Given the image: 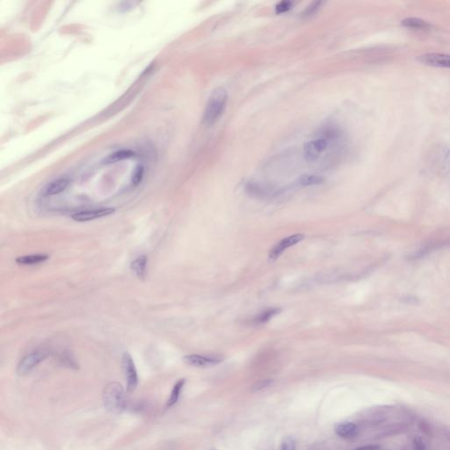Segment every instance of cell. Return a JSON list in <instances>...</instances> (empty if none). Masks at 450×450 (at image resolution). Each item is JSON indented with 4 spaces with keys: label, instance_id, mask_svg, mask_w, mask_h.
Instances as JSON below:
<instances>
[{
    "label": "cell",
    "instance_id": "cell-1",
    "mask_svg": "<svg viewBox=\"0 0 450 450\" xmlns=\"http://www.w3.org/2000/svg\"><path fill=\"white\" fill-rule=\"evenodd\" d=\"M228 94L225 88L218 87L213 91L204 109L202 117L204 124L212 125L221 117L225 112Z\"/></svg>",
    "mask_w": 450,
    "mask_h": 450
},
{
    "label": "cell",
    "instance_id": "cell-2",
    "mask_svg": "<svg viewBox=\"0 0 450 450\" xmlns=\"http://www.w3.org/2000/svg\"><path fill=\"white\" fill-rule=\"evenodd\" d=\"M125 393L123 386L118 382H111L106 385L103 392V402L106 410L111 412H119L124 409Z\"/></svg>",
    "mask_w": 450,
    "mask_h": 450
},
{
    "label": "cell",
    "instance_id": "cell-3",
    "mask_svg": "<svg viewBox=\"0 0 450 450\" xmlns=\"http://www.w3.org/2000/svg\"><path fill=\"white\" fill-rule=\"evenodd\" d=\"M328 138H330L329 134L327 136L317 137L304 145L303 154L307 161L315 162L319 159L321 154L326 150L329 142Z\"/></svg>",
    "mask_w": 450,
    "mask_h": 450
},
{
    "label": "cell",
    "instance_id": "cell-4",
    "mask_svg": "<svg viewBox=\"0 0 450 450\" xmlns=\"http://www.w3.org/2000/svg\"><path fill=\"white\" fill-rule=\"evenodd\" d=\"M123 370L127 382V391L133 392L138 385V375L135 362L128 352H125L123 356Z\"/></svg>",
    "mask_w": 450,
    "mask_h": 450
},
{
    "label": "cell",
    "instance_id": "cell-5",
    "mask_svg": "<svg viewBox=\"0 0 450 450\" xmlns=\"http://www.w3.org/2000/svg\"><path fill=\"white\" fill-rule=\"evenodd\" d=\"M48 357V352L45 351H35L25 355L20 361L17 367L19 375H25L34 370L36 366L44 361Z\"/></svg>",
    "mask_w": 450,
    "mask_h": 450
},
{
    "label": "cell",
    "instance_id": "cell-6",
    "mask_svg": "<svg viewBox=\"0 0 450 450\" xmlns=\"http://www.w3.org/2000/svg\"><path fill=\"white\" fill-rule=\"evenodd\" d=\"M115 212V208H94L75 213L72 217L76 222L93 221L102 217H108Z\"/></svg>",
    "mask_w": 450,
    "mask_h": 450
},
{
    "label": "cell",
    "instance_id": "cell-7",
    "mask_svg": "<svg viewBox=\"0 0 450 450\" xmlns=\"http://www.w3.org/2000/svg\"><path fill=\"white\" fill-rule=\"evenodd\" d=\"M182 361L188 366L196 368H209L217 365L223 361L221 357L204 356L200 354H188L182 358Z\"/></svg>",
    "mask_w": 450,
    "mask_h": 450
},
{
    "label": "cell",
    "instance_id": "cell-8",
    "mask_svg": "<svg viewBox=\"0 0 450 450\" xmlns=\"http://www.w3.org/2000/svg\"><path fill=\"white\" fill-rule=\"evenodd\" d=\"M418 61L421 64L433 67L450 69V55L449 54L427 53L420 55Z\"/></svg>",
    "mask_w": 450,
    "mask_h": 450
},
{
    "label": "cell",
    "instance_id": "cell-9",
    "mask_svg": "<svg viewBox=\"0 0 450 450\" xmlns=\"http://www.w3.org/2000/svg\"><path fill=\"white\" fill-rule=\"evenodd\" d=\"M303 238H304L303 234H294L289 237L283 238L271 249L269 252V258L270 259H278L288 248L296 246L298 243L301 242Z\"/></svg>",
    "mask_w": 450,
    "mask_h": 450
},
{
    "label": "cell",
    "instance_id": "cell-10",
    "mask_svg": "<svg viewBox=\"0 0 450 450\" xmlns=\"http://www.w3.org/2000/svg\"><path fill=\"white\" fill-rule=\"evenodd\" d=\"M70 184V180L66 178H60L55 179L54 181L49 183L43 190V195L45 196H53L59 195L65 191Z\"/></svg>",
    "mask_w": 450,
    "mask_h": 450
},
{
    "label": "cell",
    "instance_id": "cell-11",
    "mask_svg": "<svg viewBox=\"0 0 450 450\" xmlns=\"http://www.w3.org/2000/svg\"><path fill=\"white\" fill-rule=\"evenodd\" d=\"M147 263L148 258L146 255H142L134 259L130 263V269L137 276L139 280H145L147 274Z\"/></svg>",
    "mask_w": 450,
    "mask_h": 450
},
{
    "label": "cell",
    "instance_id": "cell-12",
    "mask_svg": "<svg viewBox=\"0 0 450 450\" xmlns=\"http://www.w3.org/2000/svg\"><path fill=\"white\" fill-rule=\"evenodd\" d=\"M436 165L443 174H448L450 170V147L443 146L437 154Z\"/></svg>",
    "mask_w": 450,
    "mask_h": 450
},
{
    "label": "cell",
    "instance_id": "cell-13",
    "mask_svg": "<svg viewBox=\"0 0 450 450\" xmlns=\"http://www.w3.org/2000/svg\"><path fill=\"white\" fill-rule=\"evenodd\" d=\"M49 259L50 256L48 254H30L18 257L15 261L16 263L22 266H34L43 263Z\"/></svg>",
    "mask_w": 450,
    "mask_h": 450
},
{
    "label": "cell",
    "instance_id": "cell-14",
    "mask_svg": "<svg viewBox=\"0 0 450 450\" xmlns=\"http://www.w3.org/2000/svg\"><path fill=\"white\" fill-rule=\"evenodd\" d=\"M335 433L341 438H352L358 433V427L352 422L340 423L335 426Z\"/></svg>",
    "mask_w": 450,
    "mask_h": 450
},
{
    "label": "cell",
    "instance_id": "cell-15",
    "mask_svg": "<svg viewBox=\"0 0 450 450\" xmlns=\"http://www.w3.org/2000/svg\"><path fill=\"white\" fill-rule=\"evenodd\" d=\"M402 25L409 28V29L419 30V31H424V30H429L430 28V24L428 22H425L424 20H421L419 18L410 17L405 18L402 21Z\"/></svg>",
    "mask_w": 450,
    "mask_h": 450
},
{
    "label": "cell",
    "instance_id": "cell-16",
    "mask_svg": "<svg viewBox=\"0 0 450 450\" xmlns=\"http://www.w3.org/2000/svg\"><path fill=\"white\" fill-rule=\"evenodd\" d=\"M186 383V379H180L178 382L175 383L174 389L171 393L170 398L166 403V407L171 408L175 405V403L178 402V399L180 397V393L182 391L184 385Z\"/></svg>",
    "mask_w": 450,
    "mask_h": 450
},
{
    "label": "cell",
    "instance_id": "cell-17",
    "mask_svg": "<svg viewBox=\"0 0 450 450\" xmlns=\"http://www.w3.org/2000/svg\"><path fill=\"white\" fill-rule=\"evenodd\" d=\"M135 156V153L129 150H122L109 155L106 158V164H112L116 162L122 161L126 158H130Z\"/></svg>",
    "mask_w": 450,
    "mask_h": 450
},
{
    "label": "cell",
    "instance_id": "cell-18",
    "mask_svg": "<svg viewBox=\"0 0 450 450\" xmlns=\"http://www.w3.org/2000/svg\"><path fill=\"white\" fill-rule=\"evenodd\" d=\"M325 181V178L322 176L315 175H301L299 178V183L301 186L310 187V186H317L320 185Z\"/></svg>",
    "mask_w": 450,
    "mask_h": 450
},
{
    "label": "cell",
    "instance_id": "cell-19",
    "mask_svg": "<svg viewBox=\"0 0 450 450\" xmlns=\"http://www.w3.org/2000/svg\"><path fill=\"white\" fill-rule=\"evenodd\" d=\"M280 309L278 308H272L268 310H264L261 313H259L254 319L255 324L259 325V324L267 323L270 319H272L275 316L280 313Z\"/></svg>",
    "mask_w": 450,
    "mask_h": 450
},
{
    "label": "cell",
    "instance_id": "cell-20",
    "mask_svg": "<svg viewBox=\"0 0 450 450\" xmlns=\"http://www.w3.org/2000/svg\"><path fill=\"white\" fill-rule=\"evenodd\" d=\"M247 191L251 196H261L266 194V189L257 182H249L247 185Z\"/></svg>",
    "mask_w": 450,
    "mask_h": 450
},
{
    "label": "cell",
    "instance_id": "cell-21",
    "mask_svg": "<svg viewBox=\"0 0 450 450\" xmlns=\"http://www.w3.org/2000/svg\"><path fill=\"white\" fill-rule=\"evenodd\" d=\"M144 175H145V168L143 166H138L135 169V172L133 174V176H132L131 182L133 184V186H138L142 180H143V178H144Z\"/></svg>",
    "mask_w": 450,
    "mask_h": 450
},
{
    "label": "cell",
    "instance_id": "cell-22",
    "mask_svg": "<svg viewBox=\"0 0 450 450\" xmlns=\"http://www.w3.org/2000/svg\"><path fill=\"white\" fill-rule=\"evenodd\" d=\"M292 6H293L292 2H290V1H282V2H280V3L276 5V13L281 14V13H287V12H289L290 9L292 8Z\"/></svg>",
    "mask_w": 450,
    "mask_h": 450
},
{
    "label": "cell",
    "instance_id": "cell-23",
    "mask_svg": "<svg viewBox=\"0 0 450 450\" xmlns=\"http://www.w3.org/2000/svg\"><path fill=\"white\" fill-rule=\"evenodd\" d=\"M281 450H296V441L292 436H287L281 443Z\"/></svg>",
    "mask_w": 450,
    "mask_h": 450
},
{
    "label": "cell",
    "instance_id": "cell-24",
    "mask_svg": "<svg viewBox=\"0 0 450 450\" xmlns=\"http://www.w3.org/2000/svg\"><path fill=\"white\" fill-rule=\"evenodd\" d=\"M273 381L272 380H262V381H259V382L255 383L253 387H252V391L254 392H257V391H262L263 389H266L268 388L269 385L272 384Z\"/></svg>",
    "mask_w": 450,
    "mask_h": 450
},
{
    "label": "cell",
    "instance_id": "cell-25",
    "mask_svg": "<svg viewBox=\"0 0 450 450\" xmlns=\"http://www.w3.org/2000/svg\"><path fill=\"white\" fill-rule=\"evenodd\" d=\"M321 2H314L312 4H310V6H308V8L306 9L305 12H304V15H311L319 9V6L321 5Z\"/></svg>",
    "mask_w": 450,
    "mask_h": 450
},
{
    "label": "cell",
    "instance_id": "cell-26",
    "mask_svg": "<svg viewBox=\"0 0 450 450\" xmlns=\"http://www.w3.org/2000/svg\"><path fill=\"white\" fill-rule=\"evenodd\" d=\"M413 447H414V450H425V444L423 441L420 439V438H416L414 439V442H413Z\"/></svg>",
    "mask_w": 450,
    "mask_h": 450
},
{
    "label": "cell",
    "instance_id": "cell-27",
    "mask_svg": "<svg viewBox=\"0 0 450 450\" xmlns=\"http://www.w3.org/2000/svg\"><path fill=\"white\" fill-rule=\"evenodd\" d=\"M378 447L374 446V445H370V446H364V447H360V448H357L355 450H377Z\"/></svg>",
    "mask_w": 450,
    "mask_h": 450
},
{
    "label": "cell",
    "instance_id": "cell-28",
    "mask_svg": "<svg viewBox=\"0 0 450 450\" xmlns=\"http://www.w3.org/2000/svg\"><path fill=\"white\" fill-rule=\"evenodd\" d=\"M216 450V449H211V450Z\"/></svg>",
    "mask_w": 450,
    "mask_h": 450
}]
</instances>
